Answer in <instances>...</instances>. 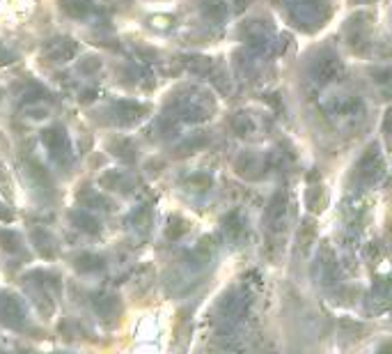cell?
Instances as JSON below:
<instances>
[{
	"instance_id": "obj_1",
	"label": "cell",
	"mask_w": 392,
	"mask_h": 354,
	"mask_svg": "<svg viewBox=\"0 0 392 354\" xmlns=\"http://www.w3.org/2000/svg\"><path fill=\"white\" fill-rule=\"evenodd\" d=\"M358 170H360L362 180H367V182H376L378 177L383 175V161H381V156H378L376 149H369V152L362 156L360 168Z\"/></svg>"
},
{
	"instance_id": "obj_2",
	"label": "cell",
	"mask_w": 392,
	"mask_h": 354,
	"mask_svg": "<svg viewBox=\"0 0 392 354\" xmlns=\"http://www.w3.org/2000/svg\"><path fill=\"white\" fill-rule=\"evenodd\" d=\"M44 53L53 60V63H67V60L76 53V46L72 39H55L53 44L46 46Z\"/></svg>"
},
{
	"instance_id": "obj_3",
	"label": "cell",
	"mask_w": 392,
	"mask_h": 354,
	"mask_svg": "<svg viewBox=\"0 0 392 354\" xmlns=\"http://www.w3.org/2000/svg\"><path fill=\"white\" fill-rule=\"evenodd\" d=\"M337 74H340V63H337V58L333 56H326L314 63V79L319 81V83L337 79Z\"/></svg>"
},
{
	"instance_id": "obj_4",
	"label": "cell",
	"mask_w": 392,
	"mask_h": 354,
	"mask_svg": "<svg viewBox=\"0 0 392 354\" xmlns=\"http://www.w3.org/2000/svg\"><path fill=\"white\" fill-rule=\"evenodd\" d=\"M0 317H3V322L7 324H21V317H23V311H21V306L17 304V299L14 297H3L0 299Z\"/></svg>"
},
{
	"instance_id": "obj_5",
	"label": "cell",
	"mask_w": 392,
	"mask_h": 354,
	"mask_svg": "<svg viewBox=\"0 0 392 354\" xmlns=\"http://www.w3.org/2000/svg\"><path fill=\"white\" fill-rule=\"evenodd\" d=\"M62 8L74 17H87L89 12H92V8L87 5V0H62Z\"/></svg>"
}]
</instances>
